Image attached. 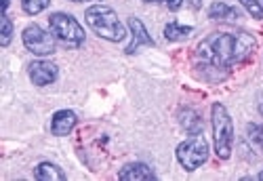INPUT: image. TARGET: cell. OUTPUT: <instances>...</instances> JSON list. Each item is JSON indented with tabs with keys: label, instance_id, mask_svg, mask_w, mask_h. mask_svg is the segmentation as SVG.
Instances as JSON below:
<instances>
[{
	"label": "cell",
	"instance_id": "obj_1",
	"mask_svg": "<svg viewBox=\"0 0 263 181\" xmlns=\"http://www.w3.org/2000/svg\"><path fill=\"white\" fill-rule=\"evenodd\" d=\"M257 47V40L247 32H215L204 38L196 53L206 65L228 67L245 61Z\"/></svg>",
	"mask_w": 263,
	"mask_h": 181
},
{
	"label": "cell",
	"instance_id": "obj_2",
	"mask_svg": "<svg viewBox=\"0 0 263 181\" xmlns=\"http://www.w3.org/2000/svg\"><path fill=\"white\" fill-rule=\"evenodd\" d=\"M84 21H86V26L91 28V32L103 40L122 42L126 38V28L118 19L116 11L107 5H91L84 11Z\"/></svg>",
	"mask_w": 263,
	"mask_h": 181
},
{
	"label": "cell",
	"instance_id": "obj_3",
	"mask_svg": "<svg viewBox=\"0 0 263 181\" xmlns=\"http://www.w3.org/2000/svg\"><path fill=\"white\" fill-rule=\"evenodd\" d=\"M211 124H213V143H215V154L221 160H228L232 156V146H234V122L232 116L223 103H213L211 107Z\"/></svg>",
	"mask_w": 263,
	"mask_h": 181
},
{
	"label": "cell",
	"instance_id": "obj_4",
	"mask_svg": "<svg viewBox=\"0 0 263 181\" xmlns=\"http://www.w3.org/2000/svg\"><path fill=\"white\" fill-rule=\"evenodd\" d=\"M49 28H51V34L70 49L80 47L86 38L84 28L78 24V19L68 13H61V11H57L49 17Z\"/></svg>",
	"mask_w": 263,
	"mask_h": 181
},
{
	"label": "cell",
	"instance_id": "obj_5",
	"mask_svg": "<svg viewBox=\"0 0 263 181\" xmlns=\"http://www.w3.org/2000/svg\"><path fill=\"white\" fill-rule=\"evenodd\" d=\"M209 152H211L209 141L204 139L202 133H198V135H192L190 139L181 141L175 154H177V160L183 167V171L194 173L196 169H200L209 160Z\"/></svg>",
	"mask_w": 263,
	"mask_h": 181
},
{
	"label": "cell",
	"instance_id": "obj_6",
	"mask_svg": "<svg viewBox=\"0 0 263 181\" xmlns=\"http://www.w3.org/2000/svg\"><path fill=\"white\" fill-rule=\"evenodd\" d=\"M21 40H24V47L36 57H49L55 53V36L36 24L21 32Z\"/></svg>",
	"mask_w": 263,
	"mask_h": 181
},
{
	"label": "cell",
	"instance_id": "obj_7",
	"mask_svg": "<svg viewBox=\"0 0 263 181\" xmlns=\"http://www.w3.org/2000/svg\"><path fill=\"white\" fill-rule=\"evenodd\" d=\"M57 65L47 59H36L28 65V76L36 86H47L57 80Z\"/></svg>",
	"mask_w": 263,
	"mask_h": 181
},
{
	"label": "cell",
	"instance_id": "obj_8",
	"mask_svg": "<svg viewBox=\"0 0 263 181\" xmlns=\"http://www.w3.org/2000/svg\"><path fill=\"white\" fill-rule=\"evenodd\" d=\"M128 30H130V44L126 47V53L133 55L139 47H154V38H152L143 26V21L137 19V17H130L128 19Z\"/></svg>",
	"mask_w": 263,
	"mask_h": 181
},
{
	"label": "cell",
	"instance_id": "obj_9",
	"mask_svg": "<svg viewBox=\"0 0 263 181\" xmlns=\"http://www.w3.org/2000/svg\"><path fill=\"white\" fill-rule=\"evenodd\" d=\"M76 114L72 110H59L53 114V120H51V133L55 137H65V135H70L72 129L76 126Z\"/></svg>",
	"mask_w": 263,
	"mask_h": 181
},
{
	"label": "cell",
	"instance_id": "obj_10",
	"mask_svg": "<svg viewBox=\"0 0 263 181\" xmlns=\"http://www.w3.org/2000/svg\"><path fill=\"white\" fill-rule=\"evenodd\" d=\"M118 179L120 181H154L156 173L152 171L145 162H130V165L120 169Z\"/></svg>",
	"mask_w": 263,
	"mask_h": 181
},
{
	"label": "cell",
	"instance_id": "obj_11",
	"mask_svg": "<svg viewBox=\"0 0 263 181\" xmlns=\"http://www.w3.org/2000/svg\"><path fill=\"white\" fill-rule=\"evenodd\" d=\"M179 124L190 133V135H198V133H202V118H200V114L196 110H192V107H185V110H181L179 112Z\"/></svg>",
	"mask_w": 263,
	"mask_h": 181
},
{
	"label": "cell",
	"instance_id": "obj_12",
	"mask_svg": "<svg viewBox=\"0 0 263 181\" xmlns=\"http://www.w3.org/2000/svg\"><path fill=\"white\" fill-rule=\"evenodd\" d=\"M209 17L211 19H219V21H236L240 17V11L226 5L223 0H215V3L209 7Z\"/></svg>",
	"mask_w": 263,
	"mask_h": 181
},
{
	"label": "cell",
	"instance_id": "obj_13",
	"mask_svg": "<svg viewBox=\"0 0 263 181\" xmlns=\"http://www.w3.org/2000/svg\"><path fill=\"white\" fill-rule=\"evenodd\" d=\"M34 177L38 181H65L68 177H65V173L53 165V162H40L36 169H34Z\"/></svg>",
	"mask_w": 263,
	"mask_h": 181
},
{
	"label": "cell",
	"instance_id": "obj_14",
	"mask_svg": "<svg viewBox=\"0 0 263 181\" xmlns=\"http://www.w3.org/2000/svg\"><path fill=\"white\" fill-rule=\"evenodd\" d=\"M192 32H194L192 26H181V24H177V21H171V24L164 26V38L168 42H181V40L190 38Z\"/></svg>",
	"mask_w": 263,
	"mask_h": 181
},
{
	"label": "cell",
	"instance_id": "obj_15",
	"mask_svg": "<svg viewBox=\"0 0 263 181\" xmlns=\"http://www.w3.org/2000/svg\"><path fill=\"white\" fill-rule=\"evenodd\" d=\"M51 0H21V9H24L28 15H38L45 9H49Z\"/></svg>",
	"mask_w": 263,
	"mask_h": 181
},
{
	"label": "cell",
	"instance_id": "obj_16",
	"mask_svg": "<svg viewBox=\"0 0 263 181\" xmlns=\"http://www.w3.org/2000/svg\"><path fill=\"white\" fill-rule=\"evenodd\" d=\"M247 133H249V139L255 143V148L263 152V124H249Z\"/></svg>",
	"mask_w": 263,
	"mask_h": 181
},
{
	"label": "cell",
	"instance_id": "obj_17",
	"mask_svg": "<svg viewBox=\"0 0 263 181\" xmlns=\"http://www.w3.org/2000/svg\"><path fill=\"white\" fill-rule=\"evenodd\" d=\"M240 5L249 11V15L253 19H263V5H261V0H240Z\"/></svg>",
	"mask_w": 263,
	"mask_h": 181
},
{
	"label": "cell",
	"instance_id": "obj_18",
	"mask_svg": "<svg viewBox=\"0 0 263 181\" xmlns=\"http://www.w3.org/2000/svg\"><path fill=\"white\" fill-rule=\"evenodd\" d=\"M11 38H13V21H11L9 15L5 13V15H3V38H0V44H3V47H9Z\"/></svg>",
	"mask_w": 263,
	"mask_h": 181
},
{
	"label": "cell",
	"instance_id": "obj_19",
	"mask_svg": "<svg viewBox=\"0 0 263 181\" xmlns=\"http://www.w3.org/2000/svg\"><path fill=\"white\" fill-rule=\"evenodd\" d=\"M143 3H162L166 9H171V11H177V9L183 5V0H143Z\"/></svg>",
	"mask_w": 263,
	"mask_h": 181
},
{
	"label": "cell",
	"instance_id": "obj_20",
	"mask_svg": "<svg viewBox=\"0 0 263 181\" xmlns=\"http://www.w3.org/2000/svg\"><path fill=\"white\" fill-rule=\"evenodd\" d=\"M190 7H192L194 11H198V9L202 7V0H190Z\"/></svg>",
	"mask_w": 263,
	"mask_h": 181
},
{
	"label": "cell",
	"instance_id": "obj_21",
	"mask_svg": "<svg viewBox=\"0 0 263 181\" xmlns=\"http://www.w3.org/2000/svg\"><path fill=\"white\" fill-rule=\"evenodd\" d=\"M9 3H11V0H3V9H5V13H7V9H9Z\"/></svg>",
	"mask_w": 263,
	"mask_h": 181
},
{
	"label": "cell",
	"instance_id": "obj_22",
	"mask_svg": "<svg viewBox=\"0 0 263 181\" xmlns=\"http://www.w3.org/2000/svg\"><path fill=\"white\" fill-rule=\"evenodd\" d=\"M259 112H261V114H263V101H261V105H259Z\"/></svg>",
	"mask_w": 263,
	"mask_h": 181
},
{
	"label": "cell",
	"instance_id": "obj_23",
	"mask_svg": "<svg viewBox=\"0 0 263 181\" xmlns=\"http://www.w3.org/2000/svg\"><path fill=\"white\" fill-rule=\"evenodd\" d=\"M259 179H261V181H263V171H261V173H259Z\"/></svg>",
	"mask_w": 263,
	"mask_h": 181
},
{
	"label": "cell",
	"instance_id": "obj_24",
	"mask_svg": "<svg viewBox=\"0 0 263 181\" xmlns=\"http://www.w3.org/2000/svg\"><path fill=\"white\" fill-rule=\"evenodd\" d=\"M72 3H84V0H72Z\"/></svg>",
	"mask_w": 263,
	"mask_h": 181
},
{
	"label": "cell",
	"instance_id": "obj_25",
	"mask_svg": "<svg viewBox=\"0 0 263 181\" xmlns=\"http://www.w3.org/2000/svg\"><path fill=\"white\" fill-rule=\"evenodd\" d=\"M261 5H263V3H261Z\"/></svg>",
	"mask_w": 263,
	"mask_h": 181
}]
</instances>
